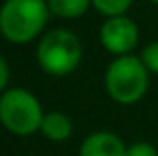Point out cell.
Instances as JSON below:
<instances>
[{
    "label": "cell",
    "mask_w": 158,
    "mask_h": 156,
    "mask_svg": "<svg viewBox=\"0 0 158 156\" xmlns=\"http://www.w3.org/2000/svg\"><path fill=\"white\" fill-rule=\"evenodd\" d=\"M48 18V0H4L0 6V34L12 44H28L44 32Z\"/></svg>",
    "instance_id": "1"
},
{
    "label": "cell",
    "mask_w": 158,
    "mask_h": 156,
    "mask_svg": "<svg viewBox=\"0 0 158 156\" xmlns=\"http://www.w3.org/2000/svg\"><path fill=\"white\" fill-rule=\"evenodd\" d=\"M148 86H150V72L140 60V56H116L104 72L106 94L122 106L140 102L146 96Z\"/></svg>",
    "instance_id": "2"
},
{
    "label": "cell",
    "mask_w": 158,
    "mask_h": 156,
    "mask_svg": "<svg viewBox=\"0 0 158 156\" xmlns=\"http://www.w3.org/2000/svg\"><path fill=\"white\" fill-rule=\"evenodd\" d=\"M36 62L48 76H66L82 62V42L72 30L54 28L40 36Z\"/></svg>",
    "instance_id": "3"
},
{
    "label": "cell",
    "mask_w": 158,
    "mask_h": 156,
    "mask_svg": "<svg viewBox=\"0 0 158 156\" xmlns=\"http://www.w3.org/2000/svg\"><path fill=\"white\" fill-rule=\"evenodd\" d=\"M44 110L40 100L26 88H6L0 94V124L16 136L40 132Z\"/></svg>",
    "instance_id": "4"
},
{
    "label": "cell",
    "mask_w": 158,
    "mask_h": 156,
    "mask_svg": "<svg viewBox=\"0 0 158 156\" xmlns=\"http://www.w3.org/2000/svg\"><path fill=\"white\" fill-rule=\"evenodd\" d=\"M98 36H100V44L104 46V50L110 52L112 56L132 54V50L140 42L138 24L126 14L104 18Z\"/></svg>",
    "instance_id": "5"
},
{
    "label": "cell",
    "mask_w": 158,
    "mask_h": 156,
    "mask_svg": "<svg viewBox=\"0 0 158 156\" xmlns=\"http://www.w3.org/2000/svg\"><path fill=\"white\" fill-rule=\"evenodd\" d=\"M126 148L124 140L114 132L98 130L82 140L78 156H126Z\"/></svg>",
    "instance_id": "6"
},
{
    "label": "cell",
    "mask_w": 158,
    "mask_h": 156,
    "mask_svg": "<svg viewBox=\"0 0 158 156\" xmlns=\"http://www.w3.org/2000/svg\"><path fill=\"white\" fill-rule=\"evenodd\" d=\"M72 130H74L72 120L64 112H60V110L44 112L42 124H40V132L50 142H66L72 136Z\"/></svg>",
    "instance_id": "7"
},
{
    "label": "cell",
    "mask_w": 158,
    "mask_h": 156,
    "mask_svg": "<svg viewBox=\"0 0 158 156\" xmlns=\"http://www.w3.org/2000/svg\"><path fill=\"white\" fill-rule=\"evenodd\" d=\"M92 0H48L50 14L64 20H76L88 12Z\"/></svg>",
    "instance_id": "8"
},
{
    "label": "cell",
    "mask_w": 158,
    "mask_h": 156,
    "mask_svg": "<svg viewBox=\"0 0 158 156\" xmlns=\"http://www.w3.org/2000/svg\"><path fill=\"white\" fill-rule=\"evenodd\" d=\"M134 0H92V6L102 14L104 18H112V16H122L130 10Z\"/></svg>",
    "instance_id": "9"
},
{
    "label": "cell",
    "mask_w": 158,
    "mask_h": 156,
    "mask_svg": "<svg viewBox=\"0 0 158 156\" xmlns=\"http://www.w3.org/2000/svg\"><path fill=\"white\" fill-rule=\"evenodd\" d=\"M140 60L148 68L150 74H158V40H152L140 52Z\"/></svg>",
    "instance_id": "10"
},
{
    "label": "cell",
    "mask_w": 158,
    "mask_h": 156,
    "mask_svg": "<svg viewBox=\"0 0 158 156\" xmlns=\"http://www.w3.org/2000/svg\"><path fill=\"white\" fill-rule=\"evenodd\" d=\"M126 156H158V148L152 142L136 140L126 148Z\"/></svg>",
    "instance_id": "11"
},
{
    "label": "cell",
    "mask_w": 158,
    "mask_h": 156,
    "mask_svg": "<svg viewBox=\"0 0 158 156\" xmlns=\"http://www.w3.org/2000/svg\"><path fill=\"white\" fill-rule=\"evenodd\" d=\"M8 80H10V66H8L6 58L0 54V94L8 88Z\"/></svg>",
    "instance_id": "12"
},
{
    "label": "cell",
    "mask_w": 158,
    "mask_h": 156,
    "mask_svg": "<svg viewBox=\"0 0 158 156\" xmlns=\"http://www.w3.org/2000/svg\"><path fill=\"white\" fill-rule=\"evenodd\" d=\"M150 2H152V4H156V6H158V0H150Z\"/></svg>",
    "instance_id": "13"
}]
</instances>
